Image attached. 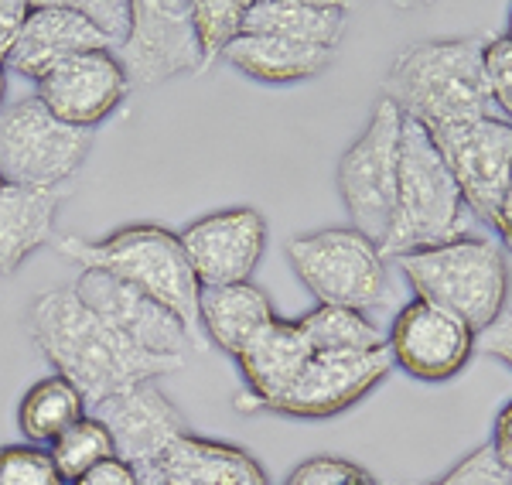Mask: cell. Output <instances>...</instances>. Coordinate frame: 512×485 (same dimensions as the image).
<instances>
[{"label": "cell", "instance_id": "cell-24", "mask_svg": "<svg viewBox=\"0 0 512 485\" xmlns=\"http://www.w3.org/2000/svg\"><path fill=\"white\" fill-rule=\"evenodd\" d=\"M86 414H89L86 397L65 376L52 373L45 380H38L35 386H28V393L21 397L18 427L28 445L48 448L59 434H65Z\"/></svg>", "mask_w": 512, "mask_h": 485}, {"label": "cell", "instance_id": "cell-37", "mask_svg": "<svg viewBox=\"0 0 512 485\" xmlns=\"http://www.w3.org/2000/svg\"><path fill=\"white\" fill-rule=\"evenodd\" d=\"M495 233H499V240L506 250H512V188L506 192V199H502L499 212H495Z\"/></svg>", "mask_w": 512, "mask_h": 485}, {"label": "cell", "instance_id": "cell-6", "mask_svg": "<svg viewBox=\"0 0 512 485\" xmlns=\"http://www.w3.org/2000/svg\"><path fill=\"white\" fill-rule=\"evenodd\" d=\"M297 281L315 294L318 304L373 311L390 301V270L376 240L352 226L301 233L284 246Z\"/></svg>", "mask_w": 512, "mask_h": 485}, {"label": "cell", "instance_id": "cell-2", "mask_svg": "<svg viewBox=\"0 0 512 485\" xmlns=\"http://www.w3.org/2000/svg\"><path fill=\"white\" fill-rule=\"evenodd\" d=\"M55 250L82 270H99L117 281L137 287L147 298L161 301L181 325L188 328L195 349L205 352L209 342L198 325V294L202 284L195 281V270L185 257L178 233L158 223L123 226L103 240H82V236H55Z\"/></svg>", "mask_w": 512, "mask_h": 485}, {"label": "cell", "instance_id": "cell-32", "mask_svg": "<svg viewBox=\"0 0 512 485\" xmlns=\"http://www.w3.org/2000/svg\"><path fill=\"white\" fill-rule=\"evenodd\" d=\"M72 4H76L113 45H120L123 35H127V21H130L127 0H72Z\"/></svg>", "mask_w": 512, "mask_h": 485}, {"label": "cell", "instance_id": "cell-4", "mask_svg": "<svg viewBox=\"0 0 512 485\" xmlns=\"http://www.w3.org/2000/svg\"><path fill=\"white\" fill-rule=\"evenodd\" d=\"M393 263L420 301L458 315L475 335L506 315L509 263L502 246L485 236H458L431 250L393 257Z\"/></svg>", "mask_w": 512, "mask_h": 485}, {"label": "cell", "instance_id": "cell-21", "mask_svg": "<svg viewBox=\"0 0 512 485\" xmlns=\"http://www.w3.org/2000/svg\"><path fill=\"white\" fill-rule=\"evenodd\" d=\"M270 318H277L274 304L253 281L202 287L198 294V325H202L205 342L219 345L233 359Z\"/></svg>", "mask_w": 512, "mask_h": 485}, {"label": "cell", "instance_id": "cell-25", "mask_svg": "<svg viewBox=\"0 0 512 485\" xmlns=\"http://www.w3.org/2000/svg\"><path fill=\"white\" fill-rule=\"evenodd\" d=\"M311 352H373L383 349L386 335L366 311L338 308V304H315L297 318Z\"/></svg>", "mask_w": 512, "mask_h": 485}, {"label": "cell", "instance_id": "cell-10", "mask_svg": "<svg viewBox=\"0 0 512 485\" xmlns=\"http://www.w3.org/2000/svg\"><path fill=\"white\" fill-rule=\"evenodd\" d=\"M117 59L130 86H158L188 72H202L192 0H130L127 35L120 41Z\"/></svg>", "mask_w": 512, "mask_h": 485}, {"label": "cell", "instance_id": "cell-14", "mask_svg": "<svg viewBox=\"0 0 512 485\" xmlns=\"http://www.w3.org/2000/svg\"><path fill=\"white\" fill-rule=\"evenodd\" d=\"M89 414H96L110 427L117 458L134 465L144 485H151L168 448L181 434H188L185 414L171 404L168 393L158 390V383H140L134 390H123L117 397L96 404Z\"/></svg>", "mask_w": 512, "mask_h": 485}, {"label": "cell", "instance_id": "cell-18", "mask_svg": "<svg viewBox=\"0 0 512 485\" xmlns=\"http://www.w3.org/2000/svg\"><path fill=\"white\" fill-rule=\"evenodd\" d=\"M311 356L315 352H311L297 322L270 318L236 356V366L246 383V393L236 397V407L246 410V414H256V410L270 414L291 393V386L301 380Z\"/></svg>", "mask_w": 512, "mask_h": 485}, {"label": "cell", "instance_id": "cell-35", "mask_svg": "<svg viewBox=\"0 0 512 485\" xmlns=\"http://www.w3.org/2000/svg\"><path fill=\"white\" fill-rule=\"evenodd\" d=\"M69 485H144V482H140V475L134 472V465H127L123 458H110V462L89 468L86 475H79V479Z\"/></svg>", "mask_w": 512, "mask_h": 485}, {"label": "cell", "instance_id": "cell-11", "mask_svg": "<svg viewBox=\"0 0 512 485\" xmlns=\"http://www.w3.org/2000/svg\"><path fill=\"white\" fill-rule=\"evenodd\" d=\"M478 335L458 315L427 301H407L396 311L386 352L393 366L420 383H444L458 376L475 356Z\"/></svg>", "mask_w": 512, "mask_h": 485}, {"label": "cell", "instance_id": "cell-20", "mask_svg": "<svg viewBox=\"0 0 512 485\" xmlns=\"http://www.w3.org/2000/svg\"><path fill=\"white\" fill-rule=\"evenodd\" d=\"M65 188H0V281L11 277L31 253L55 243V219Z\"/></svg>", "mask_w": 512, "mask_h": 485}, {"label": "cell", "instance_id": "cell-13", "mask_svg": "<svg viewBox=\"0 0 512 485\" xmlns=\"http://www.w3.org/2000/svg\"><path fill=\"white\" fill-rule=\"evenodd\" d=\"M393 373L390 352H315L301 380L291 386L270 414L294 417V421H325L352 410L366 400L386 376Z\"/></svg>", "mask_w": 512, "mask_h": 485}, {"label": "cell", "instance_id": "cell-7", "mask_svg": "<svg viewBox=\"0 0 512 485\" xmlns=\"http://www.w3.org/2000/svg\"><path fill=\"white\" fill-rule=\"evenodd\" d=\"M93 151V130L55 120L38 96L0 110V178L21 188H65Z\"/></svg>", "mask_w": 512, "mask_h": 485}, {"label": "cell", "instance_id": "cell-17", "mask_svg": "<svg viewBox=\"0 0 512 485\" xmlns=\"http://www.w3.org/2000/svg\"><path fill=\"white\" fill-rule=\"evenodd\" d=\"M96 48H113V41L76 4H65V0L52 4L48 0V4H31L28 21H24L4 65L7 72L41 82L62 62L76 59L82 52H96Z\"/></svg>", "mask_w": 512, "mask_h": 485}, {"label": "cell", "instance_id": "cell-27", "mask_svg": "<svg viewBox=\"0 0 512 485\" xmlns=\"http://www.w3.org/2000/svg\"><path fill=\"white\" fill-rule=\"evenodd\" d=\"M246 7L250 0H192V28L202 52V69L219 62L246 31Z\"/></svg>", "mask_w": 512, "mask_h": 485}, {"label": "cell", "instance_id": "cell-41", "mask_svg": "<svg viewBox=\"0 0 512 485\" xmlns=\"http://www.w3.org/2000/svg\"><path fill=\"white\" fill-rule=\"evenodd\" d=\"M400 485H407V482H400Z\"/></svg>", "mask_w": 512, "mask_h": 485}, {"label": "cell", "instance_id": "cell-29", "mask_svg": "<svg viewBox=\"0 0 512 485\" xmlns=\"http://www.w3.org/2000/svg\"><path fill=\"white\" fill-rule=\"evenodd\" d=\"M284 485H383L369 468L338 455H315L287 475Z\"/></svg>", "mask_w": 512, "mask_h": 485}, {"label": "cell", "instance_id": "cell-1", "mask_svg": "<svg viewBox=\"0 0 512 485\" xmlns=\"http://www.w3.org/2000/svg\"><path fill=\"white\" fill-rule=\"evenodd\" d=\"M28 328L48 366L76 386L89 410L140 383H158L185 363L130 345L79 301L76 287L38 294L28 311Z\"/></svg>", "mask_w": 512, "mask_h": 485}, {"label": "cell", "instance_id": "cell-12", "mask_svg": "<svg viewBox=\"0 0 512 485\" xmlns=\"http://www.w3.org/2000/svg\"><path fill=\"white\" fill-rule=\"evenodd\" d=\"M178 240L202 287L243 284L267 250V219L253 205H229L188 223Z\"/></svg>", "mask_w": 512, "mask_h": 485}, {"label": "cell", "instance_id": "cell-9", "mask_svg": "<svg viewBox=\"0 0 512 485\" xmlns=\"http://www.w3.org/2000/svg\"><path fill=\"white\" fill-rule=\"evenodd\" d=\"M427 134L458 182L472 219L492 229L495 212L512 188V123L489 113Z\"/></svg>", "mask_w": 512, "mask_h": 485}, {"label": "cell", "instance_id": "cell-39", "mask_svg": "<svg viewBox=\"0 0 512 485\" xmlns=\"http://www.w3.org/2000/svg\"><path fill=\"white\" fill-rule=\"evenodd\" d=\"M506 35L512 38V7H509V28H506Z\"/></svg>", "mask_w": 512, "mask_h": 485}, {"label": "cell", "instance_id": "cell-31", "mask_svg": "<svg viewBox=\"0 0 512 485\" xmlns=\"http://www.w3.org/2000/svg\"><path fill=\"white\" fill-rule=\"evenodd\" d=\"M420 485H512V472L492 455L489 445H482L461 458L458 465H451L444 475Z\"/></svg>", "mask_w": 512, "mask_h": 485}, {"label": "cell", "instance_id": "cell-26", "mask_svg": "<svg viewBox=\"0 0 512 485\" xmlns=\"http://www.w3.org/2000/svg\"><path fill=\"white\" fill-rule=\"evenodd\" d=\"M48 455H52V462L62 472L65 482H76L89 468L117 458V448H113L110 427L99 421L96 414H86L82 421H76L69 431L59 434V438L48 445Z\"/></svg>", "mask_w": 512, "mask_h": 485}, {"label": "cell", "instance_id": "cell-30", "mask_svg": "<svg viewBox=\"0 0 512 485\" xmlns=\"http://www.w3.org/2000/svg\"><path fill=\"white\" fill-rule=\"evenodd\" d=\"M485 86H489L492 106L502 113V120L512 123V38L499 35L482 45Z\"/></svg>", "mask_w": 512, "mask_h": 485}, {"label": "cell", "instance_id": "cell-22", "mask_svg": "<svg viewBox=\"0 0 512 485\" xmlns=\"http://www.w3.org/2000/svg\"><path fill=\"white\" fill-rule=\"evenodd\" d=\"M236 72L246 79L267 82V86H291V82H308L328 72L335 52L328 48L297 45V41L274 38V35H250L243 31L222 55Z\"/></svg>", "mask_w": 512, "mask_h": 485}, {"label": "cell", "instance_id": "cell-38", "mask_svg": "<svg viewBox=\"0 0 512 485\" xmlns=\"http://www.w3.org/2000/svg\"><path fill=\"white\" fill-rule=\"evenodd\" d=\"M4 96H7V65L4 62H0V110H4Z\"/></svg>", "mask_w": 512, "mask_h": 485}, {"label": "cell", "instance_id": "cell-36", "mask_svg": "<svg viewBox=\"0 0 512 485\" xmlns=\"http://www.w3.org/2000/svg\"><path fill=\"white\" fill-rule=\"evenodd\" d=\"M489 448H492V455L512 472V400L499 410V414H495Z\"/></svg>", "mask_w": 512, "mask_h": 485}, {"label": "cell", "instance_id": "cell-28", "mask_svg": "<svg viewBox=\"0 0 512 485\" xmlns=\"http://www.w3.org/2000/svg\"><path fill=\"white\" fill-rule=\"evenodd\" d=\"M0 485H69L55 468L48 448L38 445H4L0 448Z\"/></svg>", "mask_w": 512, "mask_h": 485}, {"label": "cell", "instance_id": "cell-3", "mask_svg": "<svg viewBox=\"0 0 512 485\" xmlns=\"http://www.w3.org/2000/svg\"><path fill=\"white\" fill-rule=\"evenodd\" d=\"M478 38L420 41L396 55L386 72L383 96L424 130L454 127L492 113Z\"/></svg>", "mask_w": 512, "mask_h": 485}, {"label": "cell", "instance_id": "cell-16", "mask_svg": "<svg viewBox=\"0 0 512 485\" xmlns=\"http://www.w3.org/2000/svg\"><path fill=\"white\" fill-rule=\"evenodd\" d=\"M130 93V79L123 72L113 48L82 52L76 59L62 62L38 82V103L55 120L79 130H96L120 110Z\"/></svg>", "mask_w": 512, "mask_h": 485}, {"label": "cell", "instance_id": "cell-5", "mask_svg": "<svg viewBox=\"0 0 512 485\" xmlns=\"http://www.w3.org/2000/svg\"><path fill=\"white\" fill-rule=\"evenodd\" d=\"M468 212L461 188L451 178L441 151L420 123L403 117L400 134V175H396V205L390 233L379 243L386 260L403 253L431 250L468 236Z\"/></svg>", "mask_w": 512, "mask_h": 485}, {"label": "cell", "instance_id": "cell-15", "mask_svg": "<svg viewBox=\"0 0 512 485\" xmlns=\"http://www.w3.org/2000/svg\"><path fill=\"white\" fill-rule=\"evenodd\" d=\"M72 287L93 315L103 318L113 332L123 335L137 349L171 359H185V352L195 349L188 328L161 301L147 298L137 287L123 284L110 274H99V270H82Z\"/></svg>", "mask_w": 512, "mask_h": 485}, {"label": "cell", "instance_id": "cell-23", "mask_svg": "<svg viewBox=\"0 0 512 485\" xmlns=\"http://www.w3.org/2000/svg\"><path fill=\"white\" fill-rule=\"evenodd\" d=\"M246 31L335 52L345 35V7L335 0H250Z\"/></svg>", "mask_w": 512, "mask_h": 485}, {"label": "cell", "instance_id": "cell-34", "mask_svg": "<svg viewBox=\"0 0 512 485\" xmlns=\"http://www.w3.org/2000/svg\"><path fill=\"white\" fill-rule=\"evenodd\" d=\"M28 14H31L28 0H0V62H7V55H11Z\"/></svg>", "mask_w": 512, "mask_h": 485}, {"label": "cell", "instance_id": "cell-19", "mask_svg": "<svg viewBox=\"0 0 512 485\" xmlns=\"http://www.w3.org/2000/svg\"><path fill=\"white\" fill-rule=\"evenodd\" d=\"M151 485H270V479L246 448L188 431L161 458Z\"/></svg>", "mask_w": 512, "mask_h": 485}, {"label": "cell", "instance_id": "cell-33", "mask_svg": "<svg viewBox=\"0 0 512 485\" xmlns=\"http://www.w3.org/2000/svg\"><path fill=\"white\" fill-rule=\"evenodd\" d=\"M475 352H485L489 359H499L502 366L512 369V311H506L499 322L478 335Z\"/></svg>", "mask_w": 512, "mask_h": 485}, {"label": "cell", "instance_id": "cell-8", "mask_svg": "<svg viewBox=\"0 0 512 485\" xmlns=\"http://www.w3.org/2000/svg\"><path fill=\"white\" fill-rule=\"evenodd\" d=\"M400 134L403 113L383 96L366 130L345 147L335 171V185L352 219V229H359L362 236L376 243H383L390 233L396 175H400Z\"/></svg>", "mask_w": 512, "mask_h": 485}, {"label": "cell", "instance_id": "cell-40", "mask_svg": "<svg viewBox=\"0 0 512 485\" xmlns=\"http://www.w3.org/2000/svg\"><path fill=\"white\" fill-rule=\"evenodd\" d=\"M0 188H4V178H0Z\"/></svg>", "mask_w": 512, "mask_h": 485}]
</instances>
